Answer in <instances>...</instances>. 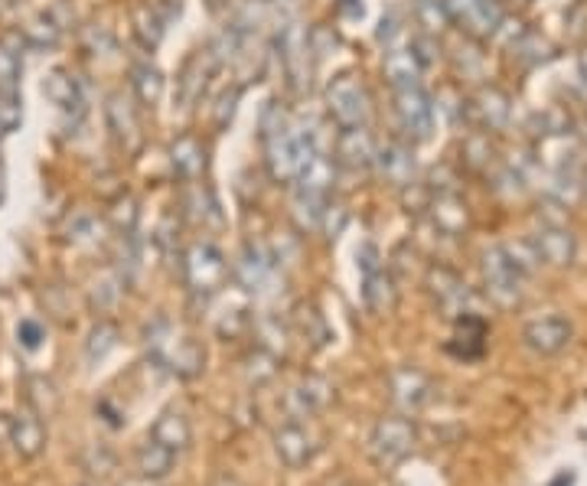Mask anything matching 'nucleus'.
<instances>
[{
	"label": "nucleus",
	"mask_w": 587,
	"mask_h": 486,
	"mask_svg": "<svg viewBox=\"0 0 587 486\" xmlns=\"http://www.w3.org/2000/svg\"><path fill=\"white\" fill-rule=\"evenodd\" d=\"M418 448V428L408 415L398 418H379L365 438V451L372 457L375 467L392 471L398 464H405Z\"/></svg>",
	"instance_id": "nucleus-1"
},
{
	"label": "nucleus",
	"mask_w": 587,
	"mask_h": 486,
	"mask_svg": "<svg viewBox=\"0 0 587 486\" xmlns=\"http://www.w3.org/2000/svg\"><path fill=\"white\" fill-rule=\"evenodd\" d=\"M274 46H278V59L284 69V79L291 82L294 92L311 89V72H314V53H311V39L307 30L297 20H281L278 33H274Z\"/></svg>",
	"instance_id": "nucleus-2"
},
{
	"label": "nucleus",
	"mask_w": 587,
	"mask_h": 486,
	"mask_svg": "<svg viewBox=\"0 0 587 486\" xmlns=\"http://www.w3.org/2000/svg\"><path fill=\"white\" fill-rule=\"evenodd\" d=\"M483 287H486V297L496 301L499 307H512L522 301V281H526V271L512 261L509 248L506 245H493L483 251Z\"/></svg>",
	"instance_id": "nucleus-3"
},
{
	"label": "nucleus",
	"mask_w": 587,
	"mask_h": 486,
	"mask_svg": "<svg viewBox=\"0 0 587 486\" xmlns=\"http://www.w3.org/2000/svg\"><path fill=\"white\" fill-rule=\"evenodd\" d=\"M229 278L226 255L213 242H193L183 251V281L196 297H213Z\"/></svg>",
	"instance_id": "nucleus-4"
},
{
	"label": "nucleus",
	"mask_w": 587,
	"mask_h": 486,
	"mask_svg": "<svg viewBox=\"0 0 587 486\" xmlns=\"http://www.w3.org/2000/svg\"><path fill=\"white\" fill-rule=\"evenodd\" d=\"M327 112L340 127H365L372 118V95L355 76H337L324 92Z\"/></svg>",
	"instance_id": "nucleus-5"
},
{
	"label": "nucleus",
	"mask_w": 587,
	"mask_h": 486,
	"mask_svg": "<svg viewBox=\"0 0 587 486\" xmlns=\"http://www.w3.org/2000/svg\"><path fill=\"white\" fill-rule=\"evenodd\" d=\"M147 347H150V357H154L157 363L167 365V369H170L173 375H180V378H193V375H200L203 365H206V350H203L196 340H190V337H173L170 327L154 330L150 340H147Z\"/></svg>",
	"instance_id": "nucleus-6"
},
{
	"label": "nucleus",
	"mask_w": 587,
	"mask_h": 486,
	"mask_svg": "<svg viewBox=\"0 0 587 486\" xmlns=\"http://www.w3.org/2000/svg\"><path fill=\"white\" fill-rule=\"evenodd\" d=\"M359 271H362V304L369 314H385L392 310L395 304V281H392V271L385 268L379 248L372 242H365L359 251Z\"/></svg>",
	"instance_id": "nucleus-7"
},
{
	"label": "nucleus",
	"mask_w": 587,
	"mask_h": 486,
	"mask_svg": "<svg viewBox=\"0 0 587 486\" xmlns=\"http://www.w3.org/2000/svg\"><path fill=\"white\" fill-rule=\"evenodd\" d=\"M388 398L402 415H418L434 402V382L415 365H398L388 372Z\"/></svg>",
	"instance_id": "nucleus-8"
},
{
	"label": "nucleus",
	"mask_w": 587,
	"mask_h": 486,
	"mask_svg": "<svg viewBox=\"0 0 587 486\" xmlns=\"http://www.w3.org/2000/svg\"><path fill=\"white\" fill-rule=\"evenodd\" d=\"M395 115L411 140H428L434 134V102L421 82L395 89Z\"/></svg>",
	"instance_id": "nucleus-9"
},
{
	"label": "nucleus",
	"mask_w": 587,
	"mask_h": 486,
	"mask_svg": "<svg viewBox=\"0 0 587 486\" xmlns=\"http://www.w3.org/2000/svg\"><path fill=\"white\" fill-rule=\"evenodd\" d=\"M334 382L324 378V375H307L301 382H294L287 392H284V415L287 421H307V418H317L330 402H334Z\"/></svg>",
	"instance_id": "nucleus-10"
},
{
	"label": "nucleus",
	"mask_w": 587,
	"mask_h": 486,
	"mask_svg": "<svg viewBox=\"0 0 587 486\" xmlns=\"http://www.w3.org/2000/svg\"><path fill=\"white\" fill-rule=\"evenodd\" d=\"M271 448H274V457L287 467V471H301L307 467L320 444H317V434L304 425V421H284L274 434H271Z\"/></svg>",
	"instance_id": "nucleus-11"
},
{
	"label": "nucleus",
	"mask_w": 587,
	"mask_h": 486,
	"mask_svg": "<svg viewBox=\"0 0 587 486\" xmlns=\"http://www.w3.org/2000/svg\"><path fill=\"white\" fill-rule=\"evenodd\" d=\"M233 274L235 284H238L241 291H248V294H264V291L274 284V278H278V264H274V258H271V251H268L264 245L245 242L241 245V251H238V258H235Z\"/></svg>",
	"instance_id": "nucleus-12"
},
{
	"label": "nucleus",
	"mask_w": 587,
	"mask_h": 486,
	"mask_svg": "<svg viewBox=\"0 0 587 486\" xmlns=\"http://www.w3.org/2000/svg\"><path fill=\"white\" fill-rule=\"evenodd\" d=\"M461 115H467V122L479 131H503L512 118V99L496 86H479L461 105Z\"/></svg>",
	"instance_id": "nucleus-13"
},
{
	"label": "nucleus",
	"mask_w": 587,
	"mask_h": 486,
	"mask_svg": "<svg viewBox=\"0 0 587 486\" xmlns=\"http://www.w3.org/2000/svg\"><path fill=\"white\" fill-rule=\"evenodd\" d=\"M572 337H575V327L565 314H545L522 327V343L535 357H558L572 343Z\"/></svg>",
	"instance_id": "nucleus-14"
},
{
	"label": "nucleus",
	"mask_w": 587,
	"mask_h": 486,
	"mask_svg": "<svg viewBox=\"0 0 587 486\" xmlns=\"http://www.w3.org/2000/svg\"><path fill=\"white\" fill-rule=\"evenodd\" d=\"M428 291H431V297H434V304L448 314V317H467V314H476L473 310V294H470V287L451 271V268H444V264H434L431 271H428Z\"/></svg>",
	"instance_id": "nucleus-15"
},
{
	"label": "nucleus",
	"mask_w": 587,
	"mask_h": 486,
	"mask_svg": "<svg viewBox=\"0 0 587 486\" xmlns=\"http://www.w3.org/2000/svg\"><path fill=\"white\" fill-rule=\"evenodd\" d=\"M372 167H375V173H379L382 183L405 190L408 183H415V170H418L415 147L405 144V140L379 144V147H375V160H372Z\"/></svg>",
	"instance_id": "nucleus-16"
},
{
	"label": "nucleus",
	"mask_w": 587,
	"mask_h": 486,
	"mask_svg": "<svg viewBox=\"0 0 587 486\" xmlns=\"http://www.w3.org/2000/svg\"><path fill=\"white\" fill-rule=\"evenodd\" d=\"M448 3V13L454 23H461L470 36L476 39H489L496 36L499 23H503V7L496 0H444Z\"/></svg>",
	"instance_id": "nucleus-17"
},
{
	"label": "nucleus",
	"mask_w": 587,
	"mask_h": 486,
	"mask_svg": "<svg viewBox=\"0 0 587 486\" xmlns=\"http://www.w3.org/2000/svg\"><path fill=\"white\" fill-rule=\"evenodd\" d=\"M539 261L552 264V268H568L578 258V239L565 223H542V229L529 239Z\"/></svg>",
	"instance_id": "nucleus-18"
},
{
	"label": "nucleus",
	"mask_w": 587,
	"mask_h": 486,
	"mask_svg": "<svg viewBox=\"0 0 587 486\" xmlns=\"http://www.w3.org/2000/svg\"><path fill=\"white\" fill-rule=\"evenodd\" d=\"M105 122L109 131L117 140V147H124V154H134L140 147V118H137V105L131 95H124L121 89L105 99Z\"/></svg>",
	"instance_id": "nucleus-19"
},
{
	"label": "nucleus",
	"mask_w": 587,
	"mask_h": 486,
	"mask_svg": "<svg viewBox=\"0 0 587 486\" xmlns=\"http://www.w3.org/2000/svg\"><path fill=\"white\" fill-rule=\"evenodd\" d=\"M428 213H431L434 229L444 233V236H451V239L464 236L470 229V206L458 190L431 193V200H428Z\"/></svg>",
	"instance_id": "nucleus-20"
},
{
	"label": "nucleus",
	"mask_w": 587,
	"mask_h": 486,
	"mask_svg": "<svg viewBox=\"0 0 587 486\" xmlns=\"http://www.w3.org/2000/svg\"><path fill=\"white\" fill-rule=\"evenodd\" d=\"M375 147L379 144L369 134V124L365 127H340L337 144H334V160H337V167H347V170H369L375 160Z\"/></svg>",
	"instance_id": "nucleus-21"
},
{
	"label": "nucleus",
	"mask_w": 587,
	"mask_h": 486,
	"mask_svg": "<svg viewBox=\"0 0 587 486\" xmlns=\"http://www.w3.org/2000/svg\"><path fill=\"white\" fill-rule=\"evenodd\" d=\"M7 441H10V448H13L20 457H26V461L39 457L43 448H46V428H43V418H39L33 408L16 411V415L7 421Z\"/></svg>",
	"instance_id": "nucleus-22"
},
{
	"label": "nucleus",
	"mask_w": 587,
	"mask_h": 486,
	"mask_svg": "<svg viewBox=\"0 0 587 486\" xmlns=\"http://www.w3.org/2000/svg\"><path fill=\"white\" fill-rule=\"evenodd\" d=\"M206 144L196 134H180L170 140V167L177 173V180L183 183H196L206 173Z\"/></svg>",
	"instance_id": "nucleus-23"
},
{
	"label": "nucleus",
	"mask_w": 587,
	"mask_h": 486,
	"mask_svg": "<svg viewBox=\"0 0 587 486\" xmlns=\"http://www.w3.org/2000/svg\"><path fill=\"white\" fill-rule=\"evenodd\" d=\"M147 438H154L157 444H163L170 454L183 457V454L190 451V444H193V425H190L187 411L167 408V411L157 415V421L150 425V434H147Z\"/></svg>",
	"instance_id": "nucleus-24"
},
{
	"label": "nucleus",
	"mask_w": 587,
	"mask_h": 486,
	"mask_svg": "<svg viewBox=\"0 0 587 486\" xmlns=\"http://www.w3.org/2000/svg\"><path fill=\"white\" fill-rule=\"evenodd\" d=\"M43 95L66 115H82L86 112V89L69 69H53L43 79Z\"/></svg>",
	"instance_id": "nucleus-25"
},
{
	"label": "nucleus",
	"mask_w": 587,
	"mask_h": 486,
	"mask_svg": "<svg viewBox=\"0 0 587 486\" xmlns=\"http://www.w3.org/2000/svg\"><path fill=\"white\" fill-rule=\"evenodd\" d=\"M382 72L392 82V89H402V86H415L421 79L425 66L411 46H388L385 59H382Z\"/></svg>",
	"instance_id": "nucleus-26"
},
{
	"label": "nucleus",
	"mask_w": 587,
	"mask_h": 486,
	"mask_svg": "<svg viewBox=\"0 0 587 486\" xmlns=\"http://www.w3.org/2000/svg\"><path fill=\"white\" fill-rule=\"evenodd\" d=\"M177 454H170L163 444H157L154 438H144L134 451V471L144 477V481H167L170 471L177 467Z\"/></svg>",
	"instance_id": "nucleus-27"
},
{
	"label": "nucleus",
	"mask_w": 587,
	"mask_h": 486,
	"mask_svg": "<svg viewBox=\"0 0 587 486\" xmlns=\"http://www.w3.org/2000/svg\"><path fill=\"white\" fill-rule=\"evenodd\" d=\"M131 89H134V102L140 109L154 112L160 105L163 92H167V79H163V72L154 63H137L131 69Z\"/></svg>",
	"instance_id": "nucleus-28"
},
{
	"label": "nucleus",
	"mask_w": 587,
	"mask_h": 486,
	"mask_svg": "<svg viewBox=\"0 0 587 486\" xmlns=\"http://www.w3.org/2000/svg\"><path fill=\"white\" fill-rule=\"evenodd\" d=\"M411 13H415L418 26H421L428 36H441V33L454 23L444 0H415V3H411Z\"/></svg>",
	"instance_id": "nucleus-29"
},
{
	"label": "nucleus",
	"mask_w": 587,
	"mask_h": 486,
	"mask_svg": "<svg viewBox=\"0 0 587 486\" xmlns=\"http://www.w3.org/2000/svg\"><path fill=\"white\" fill-rule=\"evenodd\" d=\"M23 79V53L16 49L13 36L0 39V92H20Z\"/></svg>",
	"instance_id": "nucleus-30"
},
{
	"label": "nucleus",
	"mask_w": 587,
	"mask_h": 486,
	"mask_svg": "<svg viewBox=\"0 0 587 486\" xmlns=\"http://www.w3.org/2000/svg\"><path fill=\"white\" fill-rule=\"evenodd\" d=\"M255 340H258L261 350H268V353L278 357V360H281V353H287V347H291V334H287V327H284L278 317H261V320L255 324Z\"/></svg>",
	"instance_id": "nucleus-31"
},
{
	"label": "nucleus",
	"mask_w": 587,
	"mask_h": 486,
	"mask_svg": "<svg viewBox=\"0 0 587 486\" xmlns=\"http://www.w3.org/2000/svg\"><path fill=\"white\" fill-rule=\"evenodd\" d=\"M23 39L36 49H53L63 39V26L53 20V13H36L26 26H23Z\"/></svg>",
	"instance_id": "nucleus-32"
},
{
	"label": "nucleus",
	"mask_w": 587,
	"mask_h": 486,
	"mask_svg": "<svg viewBox=\"0 0 587 486\" xmlns=\"http://www.w3.org/2000/svg\"><path fill=\"white\" fill-rule=\"evenodd\" d=\"M461 157H464V163H467L470 170H476V173L493 170L496 167V150L489 144V134L486 131L483 134H470L467 140L461 144Z\"/></svg>",
	"instance_id": "nucleus-33"
},
{
	"label": "nucleus",
	"mask_w": 587,
	"mask_h": 486,
	"mask_svg": "<svg viewBox=\"0 0 587 486\" xmlns=\"http://www.w3.org/2000/svg\"><path fill=\"white\" fill-rule=\"evenodd\" d=\"M117 337H121V334H117L115 324H109V320L95 324L92 334H89V340H86V360H89V363H102L117 347Z\"/></svg>",
	"instance_id": "nucleus-34"
},
{
	"label": "nucleus",
	"mask_w": 587,
	"mask_h": 486,
	"mask_svg": "<svg viewBox=\"0 0 587 486\" xmlns=\"http://www.w3.org/2000/svg\"><path fill=\"white\" fill-rule=\"evenodd\" d=\"M134 23H137V36L147 49H154L160 39H163V30H167V20L160 13V7H140L134 13Z\"/></svg>",
	"instance_id": "nucleus-35"
},
{
	"label": "nucleus",
	"mask_w": 587,
	"mask_h": 486,
	"mask_svg": "<svg viewBox=\"0 0 587 486\" xmlns=\"http://www.w3.org/2000/svg\"><path fill=\"white\" fill-rule=\"evenodd\" d=\"M512 49H516V56H519L526 66H539V63H549V59H552L549 39H542V36H535V33H522V36L512 43Z\"/></svg>",
	"instance_id": "nucleus-36"
},
{
	"label": "nucleus",
	"mask_w": 587,
	"mask_h": 486,
	"mask_svg": "<svg viewBox=\"0 0 587 486\" xmlns=\"http://www.w3.org/2000/svg\"><path fill=\"white\" fill-rule=\"evenodd\" d=\"M535 134H539L542 140L572 134V118H568V112H565V109H549V112L535 115Z\"/></svg>",
	"instance_id": "nucleus-37"
},
{
	"label": "nucleus",
	"mask_w": 587,
	"mask_h": 486,
	"mask_svg": "<svg viewBox=\"0 0 587 486\" xmlns=\"http://www.w3.org/2000/svg\"><path fill=\"white\" fill-rule=\"evenodd\" d=\"M23 122V102L20 92H0V140L13 134Z\"/></svg>",
	"instance_id": "nucleus-38"
},
{
	"label": "nucleus",
	"mask_w": 587,
	"mask_h": 486,
	"mask_svg": "<svg viewBox=\"0 0 587 486\" xmlns=\"http://www.w3.org/2000/svg\"><path fill=\"white\" fill-rule=\"evenodd\" d=\"M297 330L307 337V340H314V343H324L327 340V324H324V317L314 310V307H297Z\"/></svg>",
	"instance_id": "nucleus-39"
},
{
	"label": "nucleus",
	"mask_w": 587,
	"mask_h": 486,
	"mask_svg": "<svg viewBox=\"0 0 587 486\" xmlns=\"http://www.w3.org/2000/svg\"><path fill=\"white\" fill-rule=\"evenodd\" d=\"M307 39H311L314 59H324V56H330V53L340 46V39H337V33H334L330 26H314V30H307Z\"/></svg>",
	"instance_id": "nucleus-40"
},
{
	"label": "nucleus",
	"mask_w": 587,
	"mask_h": 486,
	"mask_svg": "<svg viewBox=\"0 0 587 486\" xmlns=\"http://www.w3.org/2000/svg\"><path fill=\"white\" fill-rule=\"evenodd\" d=\"M112 219L115 226L121 229V236H134V226H137V203L131 196H121L112 210Z\"/></svg>",
	"instance_id": "nucleus-41"
},
{
	"label": "nucleus",
	"mask_w": 587,
	"mask_h": 486,
	"mask_svg": "<svg viewBox=\"0 0 587 486\" xmlns=\"http://www.w3.org/2000/svg\"><path fill=\"white\" fill-rule=\"evenodd\" d=\"M343 226H347V210L330 200V206L324 210V219H320V233H324L327 239H337V236L343 233Z\"/></svg>",
	"instance_id": "nucleus-42"
},
{
	"label": "nucleus",
	"mask_w": 587,
	"mask_h": 486,
	"mask_svg": "<svg viewBox=\"0 0 587 486\" xmlns=\"http://www.w3.org/2000/svg\"><path fill=\"white\" fill-rule=\"evenodd\" d=\"M235 102H238V86L226 89V92L219 95V105H216V124H219V127H226V124L233 122Z\"/></svg>",
	"instance_id": "nucleus-43"
},
{
	"label": "nucleus",
	"mask_w": 587,
	"mask_h": 486,
	"mask_svg": "<svg viewBox=\"0 0 587 486\" xmlns=\"http://www.w3.org/2000/svg\"><path fill=\"white\" fill-rule=\"evenodd\" d=\"M16 337H20V343H23L26 350H36L39 340H43V327H39L36 320H23V324L16 327Z\"/></svg>",
	"instance_id": "nucleus-44"
},
{
	"label": "nucleus",
	"mask_w": 587,
	"mask_h": 486,
	"mask_svg": "<svg viewBox=\"0 0 587 486\" xmlns=\"http://www.w3.org/2000/svg\"><path fill=\"white\" fill-rule=\"evenodd\" d=\"M402 20H398V10H388L385 16H382V26H379V43H385V46H392V39L402 33V26H398Z\"/></svg>",
	"instance_id": "nucleus-45"
},
{
	"label": "nucleus",
	"mask_w": 587,
	"mask_h": 486,
	"mask_svg": "<svg viewBox=\"0 0 587 486\" xmlns=\"http://www.w3.org/2000/svg\"><path fill=\"white\" fill-rule=\"evenodd\" d=\"M210 486H245V484H241L238 477H233V474H216Z\"/></svg>",
	"instance_id": "nucleus-46"
},
{
	"label": "nucleus",
	"mask_w": 587,
	"mask_h": 486,
	"mask_svg": "<svg viewBox=\"0 0 587 486\" xmlns=\"http://www.w3.org/2000/svg\"><path fill=\"white\" fill-rule=\"evenodd\" d=\"M3 183H7V173H3V163H0V200H3Z\"/></svg>",
	"instance_id": "nucleus-47"
},
{
	"label": "nucleus",
	"mask_w": 587,
	"mask_h": 486,
	"mask_svg": "<svg viewBox=\"0 0 587 486\" xmlns=\"http://www.w3.org/2000/svg\"><path fill=\"white\" fill-rule=\"evenodd\" d=\"M582 79L587 82V53H582Z\"/></svg>",
	"instance_id": "nucleus-48"
},
{
	"label": "nucleus",
	"mask_w": 587,
	"mask_h": 486,
	"mask_svg": "<svg viewBox=\"0 0 587 486\" xmlns=\"http://www.w3.org/2000/svg\"><path fill=\"white\" fill-rule=\"evenodd\" d=\"M76 486H99V484H89V481H82V484H76Z\"/></svg>",
	"instance_id": "nucleus-49"
}]
</instances>
